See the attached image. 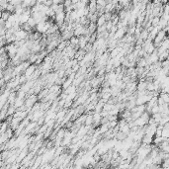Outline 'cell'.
<instances>
[{
  "label": "cell",
  "instance_id": "1",
  "mask_svg": "<svg viewBox=\"0 0 169 169\" xmlns=\"http://www.w3.org/2000/svg\"><path fill=\"white\" fill-rule=\"evenodd\" d=\"M38 100H39V98H38L37 95H31V96H29V97L25 100V106L26 108L28 109L27 111L31 110V109L37 104Z\"/></svg>",
  "mask_w": 169,
  "mask_h": 169
},
{
  "label": "cell",
  "instance_id": "2",
  "mask_svg": "<svg viewBox=\"0 0 169 169\" xmlns=\"http://www.w3.org/2000/svg\"><path fill=\"white\" fill-rule=\"evenodd\" d=\"M106 23H107V21H106V18H105V16H104V14H103V15L99 16L98 20H97V23H96V25H97V27H101V26L105 25Z\"/></svg>",
  "mask_w": 169,
  "mask_h": 169
},
{
  "label": "cell",
  "instance_id": "3",
  "mask_svg": "<svg viewBox=\"0 0 169 169\" xmlns=\"http://www.w3.org/2000/svg\"><path fill=\"white\" fill-rule=\"evenodd\" d=\"M0 15H1L0 19H3L4 21L7 22V21L9 20L10 16H11V13L8 12V11H6V10H4V11H1V12H0Z\"/></svg>",
  "mask_w": 169,
  "mask_h": 169
},
{
  "label": "cell",
  "instance_id": "4",
  "mask_svg": "<svg viewBox=\"0 0 169 169\" xmlns=\"http://www.w3.org/2000/svg\"><path fill=\"white\" fill-rule=\"evenodd\" d=\"M93 115L92 114H87V117H86V120H85V126L87 127H91V125H93Z\"/></svg>",
  "mask_w": 169,
  "mask_h": 169
},
{
  "label": "cell",
  "instance_id": "5",
  "mask_svg": "<svg viewBox=\"0 0 169 169\" xmlns=\"http://www.w3.org/2000/svg\"><path fill=\"white\" fill-rule=\"evenodd\" d=\"M65 115H66V112L64 111V110H62V111L58 112V114H57V117H55V118L58 119V123H59L63 118H65Z\"/></svg>",
  "mask_w": 169,
  "mask_h": 169
},
{
  "label": "cell",
  "instance_id": "6",
  "mask_svg": "<svg viewBox=\"0 0 169 169\" xmlns=\"http://www.w3.org/2000/svg\"><path fill=\"white\" fill-rule=\"evenodd\" d=\"M160 96L159 97H161L162 99L164 100V102L166 104H169V93H164V92H161L160 94Z\"/></svg>",
  "mask_w": 169,
  "mask_h": 169
},
{
  "label": "cell",
  "instance_id": "7",
  "mask_svg": "<svg viewBox=\"0 0 169 169\" xmlns=\"http://www.w3.org/2000/svg\"><path fill=\"white\" fill-rule=\"evenodd\" d=\"M28 24H29V25L31 26L33 29H34V28H36V27H37V25H38L37 21L35 20L33 17H31V18L29 19V21H28Z\"/></svg>",
  "mask_w": 169,
  "mask_h": 169
},
{
  "label": "cell",
  "instance_id": "8",
  "mask_svg": "<svg viewBox=\"0 0 169 169\" xmlns=\"http://www.w3.org/2000/svg\"><path fill=\"white\" fill-rule=\"evenodd\" d=\"M10 169H18V165H15V164H13L11 167H10Z\"/></svg>",
  "mask_w": 169,
  "mask_h": 169
},
{
  "label": "cell",
  "instance_id": "9",
  "mask_svg": "<svg viewBox=\"0 0 169 169\" xmlns=\"http://www.w3.org/2000/svg\"><path fill=\"white\" fill-rule=\"evenodd\" d=\"M111 169H121V168H119V167H112Z\"/></svg>",
  "mask_w": 169,
  "mask_h": 169
}]
</instances>
